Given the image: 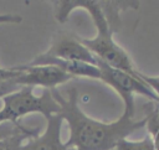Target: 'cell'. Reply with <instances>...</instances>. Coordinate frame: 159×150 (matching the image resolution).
<instances>
[{
	"mask_svg": "<svg viewBox=\"0 0 159 150\" xmlns=\"http://www.w3.org/2000/svg\"><path fill=\"white\" fill-rule=\"evenodd\" d=\"M51 93L60 105L58 114L70 128V136L65 143L66 150H114L118 143L127 139L129 134L147 126V117L138 120L124 112L111 123L88 117L78 104L76 87L67 89V97L56 88L51 89Z\"/></svg>",
	"mask_w": 159,
	"mask_h": 150,
	"instance_id": "cell-1",
	"label": "cell"
},
{
	"mask_svg": "<svg viewBox=\"0 0 159 150\" xmlns=\"http://www.w3.org/2000/svg\"><path fill=\"white\" fill-rule=\"evenodd\" d=\"M55 17L58 22H66L70 14L75 9H84L89 15L97 29V35L93 38L78 37L80 42L87 47L96 58L103 61L108 66L127 72L132 76L137 74V69L128 56V53L113 40V33L109 30L107 20L102 12L98 1L93 0H61L56 1Z\"/></svg>",
	"mask_w": 159,
	"mask_h": 150,
	"instance_id": "cell-2",
	"label": "cell"
},
{
	"mask_svg": "<svg viewBox=\"0 0 159 150\" xmlns=\"http://www.w3.org/2000/svg\"><path fill=\"white\" fill-rule=\"evenodd\" d=\"M1 99L4 105L0 109V124L19 123L21 117L30 113H41L46 119L60 113V105L52 97L51 89H45L41 95H35L32 87H21Z\"/></svg>",
	"mask_w": 159,
	"mask_h": 150,
	"instance_id": "cell-3",
	"label": "cell"
},
{
	"mask_svg": "<svg viewBox=\"0 0 159 150\" xmlns=\"http://www.w3.org/2000/svg\"><path fill=\"white\" fill-rule=\"evenodd\" d=\"M96 66L99 68L101 76L99 79L111 86L122 98L124 103V113H127L130 117H134L135 112V105H134V93L142 94L154 103L159 104V98L157 94L138 77V74L132 76L127 72H123L120 69L113 68L104 63L103 61L96 58ZM138 72V71H137Z\"/></svg>",
	"mask_w": 159,
	"mask_h": 150,
	"instance_id": "cell-4",
	"label": "cell"
},
{
	"mask_svg": "<svg viewBox=\"0 0 159 150\" xmlns=\"http://www.w3.org/2000/svg\"><path fill=\"white\" fill-rule=\"evenodd\" d=\"M20 71V74L15 78L16 84L20 87H36L41 86L45 89H53L56 86L71 81L73 77L65 73L55 66H29L21 64L12 67Z\"/></svg>",
	"mask_w": 159,
	"mask_h": 150,
	"instance_id": "cell-5",
	"label": "cell"
},
{
	"mask_svg": "<svg viewBox=\"0 0 159 150\" xmlns=\"http://www.w3.org/2000/svg\"><path fill=\"white\" fill-rule=\"evenodd\" d=\"M46 56L65 61H80L96 66V56L84 47L77 35L60 31L53 36L50 48L43 52Z\"/></svg>",
	"mask_w": 159,
	"mask_h": 150,
	"instance_id": "cell-6",
	"label": "cell"
},
{
	"mask_svg": "<svg viewBox=\"0 0 159 150\" xmlns=\"http://www.w3.org/2000/svg\"><path fill=\"white\" fill-rule=\"evenodd\" d=\"M46 130L35 138L26 140L21 150H66L65 144L61 141V126L63 123L62 117L57 113L47 119Z\"/></svg>",
	"mask_w": 159,
	"mask_h": 150,
	"instance_id": "cell-7",
	"label": "cell"
},
{
	"mask_svg": "<svg viewBox=\"0 0 159 150\" xmlns=\"http://www.w3.org/2000/svg\"><path fill=\"white\" fill-rule=\"evenodd\" d=\"M27 64L29 66H55L73 78L87 77V78L99 79V76H101L99 68L94 64H89L80 61H65L60 58H53V57L46 56L45 53L39 55Z\"/></svg>",
	"mask_w": 159,
	"mask_h": 150,
	"instance_id": "cell-8",
	"label": "cell"
},
{
	"mask_svg": "<svg viewBox=\"0 0 159 150\" xmlns=\"http://www.w3.org/2000/svg\"><path fill=\"white\" fill-rule=\"evenodd\" d=\"M102 12L107 20L112 33L117 32L122 26L120 12L128 9H138V1H98Z\"/></svg>",
	"mask_w": 159,
	"mask_h": 150,
	"instance_id": "cell-9",
	"label": "cell"
},
{
	"mask_svg": "<svg viewBox=\"0 0 159 150\" xmlns=\"http://www.w3.org/2000/svg\"><path fill=\"white\" fill-rule=\"evenodd\" d=\"M37 135H39V129L26 128L25 130L19 131L9 138L1 139L0 140V150H21L22 144L26 140L35 138Z\"/></svg>",
	"mask_w": 159,
	"mask_h": 150,
	"instance_id": "cell-10",
	"label": "cell"
},
{
	"mask_svg": "<svg viewBox=\"0 0 159 150\" xmlns=\"http://www.w3.org/2000/svg\"><path fill=\"white\" fill-rule=\"evenodd\" d=\"M114 150H155L154 141L150 134H147L140 140H128L124 139L118 143Z\"/></svg>",
	"mask_w": 159,
	"mask_h": 150,
	"instance_id": "cell-11",
	"label": "cell"
},
{
	"mask_svg": "<svg viewBox=\"0 0 159 150\" xmlns=\"http://www.w3.org/2000/svg\"><path fill=\"white\" fill-rule=\"evenodd\" d=\"M147 118H148L147 126H148V129L150 131V135L154 136L153 141H154L155 150H159V110L153 112Z\"/></svg>",
	"mask_w": 159,
	"mask_h": 150,
	"instance_id": "cell-12",
	"label": "cell"
},
{
	"mask_svg": "<svg viewBox=\"0 0 159 150\" xmlns=\"http://www.w3.org/2000/svg\"><path fill=\"white\" fill-rule=\"evenodd\" d=\"M25 129H26V126L21 125L20 123H2V124H0V140L9 138L19 131L25 130Z\"/></svg>",
	"mask_w": 159,
	"mask_h": 150,
	"instance_id": "cell-13",
	"label": "cell"
},
{
	"mask_svg": "<svg viewBox=\"0 0 159 150\" xmlns=\"http://www.w3.org/2000/svg\"><path fill=\"white\" fill-rule=\"evenodd\" d=\"M138 77L157 94V97L159 98V77H152V76H145L140 72H137Z\"/></svg>",
	"mask_w": 159,
	"mask_h": 150,
	"instance_id": "cell-14",
	"label": "cell"
},
{
	"mask_svg": "<svg viewBox=\"0 0 159 150\" xmlns=\"http://www.w3.org/2000/svg\"><path fill=\"white\" fill-rule=\"evenodd\" d=\"M20 88L21 87L19 84H16L15 78L11 81H7V82H2V83H0V98L7 95V94H10V93H12Z\"/></svg>",
	"mask_w": 159,
	"mask_h": 150,
	"instance_id": "cell-15",
	"label": "cell"
},
{
	"mask_svg": "<svg viewBox=\"0 0 159 150\" xmlns=\"http://www.w3.org/2000/svg\"><path fill=\"white\" fill-rule=\"evenodd\" d=\"M19 74H20V71L14 69L12 67L9 68V69H5V68H1V67H0V83L11 81V79L16 78Z\"/></svg>",
	"mask_w": 159,
	"mask_h": 150,
	"instance_id": "cell-16",
	"label": "cell"
},
{
	"mask_svg": "<svg viewBox=\"0 0 159 150\" xmlns=\"http://www.w3.org/2000/svg\"><path fill=\"white\" fill-rule=\"evenodd\" d=\"M22 17L16 14H0V24H20Z\"/></svg>",
	"mask_w": 159,
	"mask_h": 150,
	"instance_id": "cell-17",
	"label": "cell"
}]
</instances>
